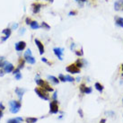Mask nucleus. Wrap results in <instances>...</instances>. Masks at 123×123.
I'll return each instance as SVG.
<instances>
[{
    "label": "nucleus",
    "instance_id": "obj_1",
    "mask_svg": "<svg viewBox=\"0 0 123 123\" xmlns=\"http://www.w3.org/2000/svg\"><path fill=\"white\" fill-rule=\"evenodd\" d=\"M35 83L37 84V86H39V87L42 88L43 90H45L46 92H51L54 91V89L52 88L51 86H50V85H49L48 82H46V81L42 80L41 78H40V75H39V74H38V75H36V77H35Z\"/></svg>",
    "mask_w": 123,
    "mask_h": 123
},
{
    "label": "nucleus",
    "instance_id": "obj_2",
    "mask_svg": "<svg viewBox=\"0 0 123 123\" xmlns=\"http://www.w3.org/2000/svg\"><path fill=\"white\" fill-rule=\"evenodd\" d=\"M21 107H22V102L21 101H16V100H13L9 102V111L11 113L15 114V113L19 112Z\"/></svg>",
    "mask_w": 123,
    "mask_h": 123
},
{
    "label": "nucleus",
    "instance_id": "obj_3",
    "mask_svg": "<svg viewBox=\"0 0 123 123\" xmlns=\"http://www.w3.org/2000/svg\"><path fill=\"white\" fill-rule=\"evenodd\" d=\"M34 92L41 99L44 100V101H49V92H46L45 90H43V89L41 88V87H39V86H38V87H35Z\"/></svg>",
    "mask_w": 123,
    "mask_h": 123
},
{
    "label": "nucleus",
    "instance_id": "obj_4",
    "mask_svg": "<svg viewBox=\"0 0 123 123\" xmlns=\"http://www.w3.org/2000/svg\"><path fill=\"white\" fill-rule=\"evenodd\" d=\"M24 58L25 62H27L31 65H34L35 62H36V59L34 58V57L32 56V53H31V50L30 49H27L26 51L24 52Z\"/></svg>",
    "mask_w": 123,
    "mask_h": 123
},
{
    "label": "nucleus",
    "instance_id": "obj_5",
    "mask_svg": "<svg viewBox=\"0 0 123 123\" xmlns=\"http://www.w3.org/2000/svg\"><path fill=\"white\" fill-rule=\"evenodd\" d=\"M59 111L58 110V103L57 100H53L49 103V113L50 114H57Z\"/></svg>",
    "mask_w": 123,
    "mask_h": 123
},
{
    "label": "nucleus",
    "instance_id": "obj_6",
    "mask_svg": "<svg viewBox=\"0 0 123 123\" xmlns=\"http://www.w3.org/2000/svg\"><path fill=\"white\" fill-rule=\"evenodd\" d=\"M66 70H67V72H68V73H70L72 75H74V74H79L80 73V69L75 64H71V65L68 66L66 68Z\"/></svg>",
    "mask_w": 123,
    "mask_h": 123
},
{
    "label": "nucleus",
    "instance_id": "obj_7",
    "mask_svg": "<svg viewBox=\"0 0 123 123\" xmlns=\"http://www.w3.org/2000/svg\"><path fill=\"white\" fill-rule=\"evenodd\" d=\"M14 48H15V50L16 51H23L24 49H25L26 48V42L24 41H20L16 42L15 45H14Z\"/></svg>",
    "mask_w": 123,
    "mask_h": 123
},
{
    "label": "nucleus",
    "instance_id": "obj_8",
    "mask_svg": "<svg viewBox=\"0 0 123 123\" xmlns=\"http://www.w3.org/2000/svg\"><path fill=\"white\" fill-rule=\"evenodd\" d=\"M14 66L12 64V63H10V62L7 61L6 63V65L3 67V70L5 71V73H12V72L14 71Z\"/></svg>",
    "mask_w": 123,
    "mask_h": 123
},
{
    "label": "nucleus",
    "instance_id": "obj_9",
    "mask_svg": "<svg viewBox=\"0 0 123 123\" xmlns=\"http://www.w3.org/2000/svg\"><path fill=\"white\" fill-rule=\"evenodd\" d=\"M34 42H35V44H36V46H37L38 49H39V52H40V54L42 55L45 52L44 45L42 44V42H41L40 40H38V39H35Z\"/></svg>",
    "mask_w": 123,
    "mask_h": 123
},
{
    "label": "nucleus",
    "instance_id": "obj_10",
    "mask_svg": "<svg viewBox=\"0 0 123 123\" xmlns=\"http://www.w3.org/2000/svg\"><path fill=\"white\" fill-rule=\"evenodd\" d=\"M53 52H54V54L58 57V58L59 60H63V58H62V56L64 54V49L62 48H54L53 49Z\"/></svg>",
    "mask_w": 123,
    "mask_h": 123
},
{
    "label": "nucleus",
    "instance_id": "obj_11",
    "mask_svg": "<svg viewBox=\"0 0 123 123\" xmlns=\"http://www.w3.org/2000/svg\"><path fill=\"white\" fill-rule=\"evenodd\" d=\"M25 91H26L25 89L21 88V87H16L15 90H14V92H15V93H16V95L18 96V99H19V101H21V102H22V99H23V96H24Z\"/></svg>",
    "mask_w": 123,
    "mask_h": 123
},
{
    "label": "nucleus",
    "instance_id": "obj_12",
    "mask_svg": "<svg viewBox=\"0 0 123 123\" xmlns=\"http://www.w3.org/2000/svg\"><path fill=\"white\" fill-rule=\"evenodd\" d=\"M32 13L33 14H38V13H40V11H41V4L40 3H34L32 4Z\"/></svg>",
    "mask_w": 123,
    "mask_h": 123
},
{
    "label": "nucleus",
    "instance_id": "obj_13",
    "mask_svg": "<svg viewBox=\"0 0 123 123\" xmlns=\"http://www.w3.org/2000/svg\"><path fill=\"white\" fill-rule=\"evenodd\" d=\"M114 9L116 11L123 10V0H118L114 4Z\"/></svg>",
    "mask_w": 123,
    "mask_h": 123
},
{
    "label": "nucleus",
    "instance_id": "obj_14",
    "mask_svg": "<svg viewBox=\"0 0 123 123\" xmlns=\"http://www.w3.org/2000/svg\"><path fill=\"white\" fill-rule=\"evenodd\" d=\"M86 64V61L85 59H83V58H78V59L75 62V65L79 69L82 68L83 67H85Z\"/></svg>",
    "mask_w": 123,
    "mask_h": 123
},
{
    "label": "nucleus",
    "instance_id": "obj_15",
    "mask_svg": "<svg viewBox=\"0 0 123 123\" xmlns=\"http://www.w3.org/2000/svg\"><path fill=\"white\" fill-rule=\"evenodd\" d=\"M48 79L49 81L51 83V84H53V85H58V83H59L58 78L54 76V75H48Z\"/></svg>",
    "mask_w": 123,
    "mask_h": 123
},
{
    "label": "nucleus",
    "instance_id": "obj_16",
    "mask_svg": "<svg viewBox=\"0 0 123 123\" xmlns=\"http://www.w3.org/2000/svg\"><path fill=\"white\" fill-rule=\"evenodd\" d=\"M2 33L5 34V37H6L8 39L12 34V30H11V28H6L2 31Z\"/></svg>",
    "mask_w": 123,
    "mask_h": 123
},
{
    "label": "nucleus",
    "instance_id": "obj_17",
    "mask_svg": "<svg viewBox=\"0 0 123 123\" xmlns=\"http://www.w3.org/2000/svg\"><path fill=\"white\" fill-rule=\"evenodd\" d=\"M115 24L119 27L123 28V18L122 17H115Z\"/></svg>",
    "mask_w": 123,
    "mask_h": 123
},
{
    "label": "nucleus",
    "instance_id": "obj_18",
    "mask_svg": "<svg viewBox=\"0 0 123 123\" xmlns=\"http://www.w3.org/2000/svg\"><path fill=\"white\" fill-rule=\"evenodd\" d=\"M30 27H31L32 30H37V29H40V28H41V25L38 24L36 21H31V23L30 24Z\"/></svg>",
    "mask_w": 123,
    "mask_h": 123
},
{
    "label": "nucleus",
    "instance_id": "obj_19",
    "mask_svg": "<svg viewBox=\"0 0 123 123\" xmlns=\"http://www.w3.org/2000/svg\"><path fill=\"white\" fill-rule=\"evenodd\" d=\"M94 87H95V89L98 91L99 92H103V89H104V87H103V86L102 85V84H100V83H95L94 84Z\"/></svg>",
    "mask_w": 123,
    "mask_h": 123
},
{
    "label": "nucleus",
    "instance_id": "obj_20",
    "mask_svg": "<svg viewBox=\"0 0 123 123\" xmlns=\"http://www.w3.org/2000/svg\"><path fill=\"white\" fill-rule=\"evenodd\" d=\"M24 65H25V60H24V58H19V60H18V68L20 69H23L24 68Z\"/></svg>",
    "mask_w": 123,
    "mask_h": 123
},
{
    "label": "nucleus",
    "instance_id": "obj_21",
    "mask_svg": "<svg viewBox=\"0 0 123 123\" xmlns=\"http://www.w3.org/2000/svg\"><path fill=\"white\" fill-rule=\"evenodd\" d=\"M24 120L26 121V123H36L38 121V119L34 117H28Z\"/></svg>",
    "mask_w": 123,
    "mask_h": 123
},
{
    "label": "nucleus",
    "instance_id": "obj_22",
    "mask_svg": "<svg viewBox=\"0 0 123 123\" xmlns=\"http://www.w3.org/2000/svg\"><path fill=\"white\" fill-rule=\"evenodd\" d=\"M7 62V60H6V58L1 56L0 57V68H3V67L6 65V63Z\"/></svg>",
    "mask_w": 123,
    "mask_h": 123
},
{
    "label": "nucleus",
    "instance_id": "obj_23",
    "mask_svg": "<svg viewBox=\"0 0 123 123\" xmlns=\"http://www.w3.org/2000/svg\"><path fill=\"white\" fill-rule=\"evenodd\" d=\"M66 81H67V82L73 83L75 81V78H74L73 76H71L70 75H66Z\"/></svg>",
    "mask_w": 123,
    "mask_h": 123
},
{
    "label": "nucleus",
    "instance_id": "obj_24",
    "mask_svg": "<svg viewBox=\"0 0 123 123\" xmlns=\"http://www.w3.org/2000/svg\"><path fill=\"white\" fill-rule=\"evenodd\" d=\"M41 27H42L43 29H45V30H49V29H50V26H49L47 23H45V22H43V23L41 24Z\"/></svg>",
    "mask_w": 123,
    "mask_h": 123
},
{
    "label": "nucleus",
    "instance_id": "obj_25",
    "mask_svg": "<svg viewBox=\"0 0 123 123\" xmlns=\"http://www.w3.org/2000/svg\"><path fill=\"white\" fill-rule=\"evenodd\" d=\"M58 80H59V82L61 81V82H67L66 81V75H64L63 74H59L58 75Z\"/></svg>",
    "mask_w": 123,
    "mask_h": 123
},
{
    "label": "nucleus",
    "instance_id": "obj_26",
    "mask_svg": "<svg viewBox=\"0 0 123 123\" xmlns=\"http://www.w3.org/2000/svg\"><path fill=\"white\" fill-rule=\"evenodd\" d=\"M7 123H20L19 120H17V118H12L7 120Z\"/></svg>",
    "mask_w": 123,
    "mask_h": 123
},
{
    "label": "nucleus",
    "instance_id": "obj_27",
    "mask_svg": "<svg viewBox=\"0 0 123 123\" xmlns=\"http://www.w3.org/2000/svg\"><path fill=\"white\" fill-rule=\"evenodd\" d=\"M92 87H90V86H86V90H85V93H86V94H90V93H92Z\"/></svg>",
    "mask_w": 123,
    "mask_h": 123
},
{
    "label": "nucleus",
    "instance_id": "obj_28",
    "mask_svg": "<svg viewBox=\"0 0 123 123\" xmlns=\"http://www.w3.org/2000/svg\"><path fill=\"white\" fill-rule=\"evenodd\" d=\"M86 85H84V84L80 85V86H79V90H80V92H81V93H85V90H86Z\"/></svg>",
    "mask_w": 123,
    "mask_h": 123
},
{
    "label": "nucleus",
    "instance_id": "obj_29",
    "mask_svg": "<svg viewBox=\"0 0 123 123\" xmlns=\"http://www.w3.org/2000/svg\"><path fill=\"white\" fill-rule=\"evenodd\" d=\"M75 55H76V56H78V57H82L83 55H84L83 48H81V49H80V50H75Z\"/></svg>",
    "mask_w": 123,
    "mask_h": 123
},
{
    "label": "nucleus",
    "instance_id": "obj_30",
    "mask_svg": "<svg viewBox=\"0 0 123 123\" xmlns=\"http://www.w3.org/2000/svg\"><path fill=\"white\" fill-rule=\"evenodd\" d=\"M22 77H23V75H22V73H21V72L14 75V78L16 79V80H21V79H22Z\"/></svg>",
    "mask_w": 123,
    "mask_h": 123
},
{
    "label": "nucleus",
    "instance_id": "obj_31",
    "mask_svg": "<svg viewBox=\"0 0 123 123\" xmlns=\"http://www.w3.org/2000/svg\"><path fill=\"white\" fill-rule=\"evenodd\" d=\"M18 28V24L17 23H14V24H12V27H11V30H16Z\"/></svg>",
    "mask_w": 123,
    "mask_h": 123
},
{
    "label": "nucleus",
    "instance_id": "obj_32",
    "mask_svg": "<svg viewBox=\"0 0 123 123\" xmlns=\"http://www.w3.org/2000/svg\"><path fill=\"white\" fill-rule=\"evenodd\" d=\"M31 23V19L29 17H26V19H25V24H27V25H30V24Z\"/></svg>",
    "mask_w": 123,
    "mask_h": 123
},
{
    "label": "nucleus",
    "instance_id": "obj_33",
    "mask_svg": "<svg viewBox=\"0 0 123 123\" xmlns=\"http://www.w3.org/2000/svg\"><path fill=\"white\" fill-rule=\"evenodd\" d=\"M20 71H21L20 69L18 68H14V71L12 72V73H13V74H14V75H15L16 74H18V73H20Z\"/></svg>",
    "mask_w": 123,
    "mask_h": 123
},
{
    "label": "nucleus",
    "instance_id": "obj_34",
    "mask_svg": "<svg viewBox=\"0 0 123 123\" xmlns=\"http://www.w3.org/2000/svg\"><path fill=\"white\" fill-rule=\"evenodd\" d=\"M57 98H58V92H57V91H55L54 93H53V95H52V99L57 100Z\"/></svg>",
    "mask_w": 123,
    "mask_h": 123
},
{
    "label": "nucleus",
    "instance_id": "obj_35",
    "mask_svg": "<svg viewBox=\"0 0 123 123\" xmlns=\"http://www.w3.org/2000/svg\"><path fill=\"white\" fill-rule=\"evenodd\" d=\"M41 61L44 62V63H47V64H49V65H51V64H50V63L47 60V58H41Z\"/></svg>",
    "mask_w": 123,
    "mask_h": 123
},
{
    "label": "nucleus",
    "instance_id": "obj_36",
    "mask_svg": "<svg viewBox=\"0 0 123 123\" xmlns=\"http://www.w3.org/2000/svg\"><path fill=\"white\" fill-rule=\"evenodd\" d=\"M78 114L80 115V117H81V118H83V117H84V112H83L82 109H79L78 110Z\"/></svg>",
    "mask_w": 123,
    "mask_h": 123
},
{
    "label": "nucleus",
    "instance_id": "obj_37",
    "mask_svg": "<svg viewBox=\"0 0 123 123\" xmlns=\"http://www.w3.org/2000/svg\"><path fill=\"white\" fill-rule=\"evenodd\" d=\"M24 32H25V28H21L20 31H19V33L20 34H24Z\"/></svg>",
    "mask_w": 123,
    "mask_h": 123
},
{
    "label": "nucleus",
    "instance_id": "obj_38",
    "mask_svg": "<svg viewBox=\"0 0 123 123\" xmlns=\"http://www.w3.org/2000/svg\"><path fill=\"white\" fill-rule=\"evenodd\" d=\"M5 74H6V73H5V71L3 70V68H0V76H1V77H2V76H4V75H5Z\"/></svg>",
    "mask_w": 123,
    "mask_h": 123
},
{
    "label": "nucleus",
    "instance_id": "obj_39",
    "mask_svg": "<svg viewBox=\"0 0 123 123\" xmlns=\"http://www.w3.org/2000/svg\"><path fill=\"white\" fill-rule=\"evenodd\" d=\"M77 14L75 11H71V12H69L68 15H70V16H72V15H75V14Z\"/></svg>",
    "mask_w": 123,
    "mask_h": 123
},
{
    "label": "nucleus",
    "instance_id": "obj_40",
    "mask_svg": "<svg viewBox=\"0 0 123 123\" xmlns=\"http://www.w3.org/2000/svg\"><path fill=\"white\" fill-rule=\"evenodd\" d=\"M5 109H6L5 105H4V104L2 103H0V110H1V111H4Z\"/></svg>",
    "mask_w": 123,
    "mask_h": 123
},
{
    "label": "nucleus",
    "instance_id": "obj_41",
    "mask_svg": "<svg viewBox=\"0 0 123 123\" xmlns=\"http://www.w3.org/2000/svg\"><path fill=\"white\" fill-rule=\"evenodd\" d=\"M16 118H17V120H19V122L20 123H22L23 122V121H24V119H23V118H22V117H16Z\"/></svg>",
    "mask_w": 123,
    "mask_h": 123
},
{
    "label": "nucleus",
    "instance_id": "obj_42",
    "mask_svg": "<svg viewBox=\"0 0 123 123\" xmlns=\"http://www.w3.org/2000/svg\"><path fill=\"white\" fill-rule=\"evenodd\" d=\"M75 43H71V46H70V49H71V50H73V49H75Z\"/></svg>",
    "mask_w": 123,
    "mask_h": 123
},
{
    "label": "nucleus",
    "instance_id": "obj_43",
    "mask_svg": "<svg viewBox=\"0 0 123 123\" xmlns=\"http://www.w3.org/2000/svg\"><path fill=\"white\" fill-rule=\"evenodd\" d=\"M4 116V113H3V111H1V110H0V120H1V119H2V117Z\"/></svg>",
    "mask_w": 123,
    "mask_h": 123
},
{
    "label": "nucleus",
    "instance_id": "obj_44",
    "mask_svg": "<svg viewBox=\"0 0 123 123\" xmlns=\"http://www.w3.org/2000/svg\"><path fill=\"white\" fill-rule=\"evenodd\" d=\"M76 2H81V3H86V0H75Z\"/></svg>",
    "mask_w": 123,
    "mask_h": 123
},
{
    "label": "nucleus",
    "instance_id": "obj_45",
    "mask_svg": "<svg viewBox=\"0 0 123 123\" xmlns=\"http://www.w3.org/2000/svg\"><path fill=\"white\" fill-rule=\"evenodd\" d=\"M105 122H106V119H102L101 121H100V123H105Z\"/></svg>",
    "mask_w": 123,
    "mask_h": 123
},
{
    "label": "nucleus",
    "instance_id": "obj_46",
    "mask_svg": "<svg viewBox=\"0 0 123 123\" xmlns=\"http://www.w3.org/2000/svg\"><path fill=\"white\" fill-rule=\"evenodd\" d=\"M80 80H81V77H77V78H76V80H75V81H77V82H79Z\"/></svg>",
    "mask_w": 123,
    "mask_h": 123
},
{
    "label": "nucleus",
    "instance_id": "obj_47",
    "mask_svg": "<svg viewBox=\"0 0 123 123\" xmlns=\"http://www.w3.org/2000/svg\"><path fill=\"white\" fill-rule=\"evenodd\" d=\"M62 118H63V115H60V116L58 117V120H61Z\"/></svg>",
    "mask_w": 123,
    "mask_h": 123
},
{
    "label": "nucleus",
    "instance_id": "obj_48",
    "mask_svg": "<svg viewBox=\"0 0 123 123\" xmlns=\"http://www.w3.org/2000/svg\"><path fill=\"white\" fill-rule=\"evenodd\" d=\"M121 70H122V72H123V64L121 65Z\"/></svg>",
    "mask_w": 123,
    "mask_h": 123
},
{
    "label": "nucleus",
    "instance_id": "obj_49",
    "mask_svg": "<svg viewBox=\"0 0 123 123\" xmlns=\"http://www.w3.org/2000/svg\"><path fill=\"white\" fill-rule=\"evenodd\" d=\"M49 2H50V3H52V2H53V1H54V0H49Z\"/></svg>",
    "mask_w": 123,
    "mask_h": 123
},
{
    "label": "nucleus",
    "instance_id": "obj_50",
    "mask_svg": "<svg viewBox=\"0 0 123 123\" xmlns=\"http://www.w3.org/2000/svg\"><path fill=\"white\" fill-rule=\"evenodd\" d=\"M122 102H123V99H122Z\"/></svg>",
    "mask_w": 123,
    "mask_h": 123
}]
</instances>
